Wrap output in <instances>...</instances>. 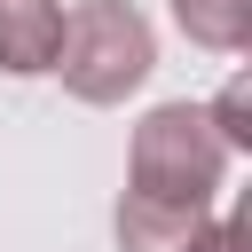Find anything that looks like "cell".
Returning <instances> with one entry per match:
<instances>
[{
	"label": "cell",
	"instance_id": "cell-1",
	"mask_svg": "<svg viewBox=\"0 0 252 252\" xmlns=\"http://www.w3.org/2000/svg\"><path fill=\"white\" fill-rule=\"evenodd\" d=\"M158 71V32L134 0H79L63 8V47H55V79L71 102L87 110H118L126 94H142Z\"/></svg>",
	"mask_w": 252,
	"mask_h": 252
},
{
	"label": "cell",
	"instance_id": "cell-2",
	"mask_svg": "<svg viewBox=\"0 0 252 252\" xmlns=\"http://www.w3.org/2000/svg\"><path fill=\"white\" fill-rule=\"evenodd\" d=\"M228 142L205 118V102H158L142 110L134 142H126V189L142 197H173V205H213L228 181Z\"/></svg>",
	"mask_w": 252,
	"mask_h": 252
},
{
	"label": "cell",
	"instance_id": "cell-3",
	"mask_svg": "<svg viewBox=\"0 0 252 252\" xmlns=\"http://www.w3.org/2000/svg\"><path fill=\"white\" fill-rule=\"evenodd\" d=\"M205 213H213V205H173V197L126 189L118 213H110V236H118V252H189L197 228H205Z\"/></svg>",
	"mask_w": 252,
	"mask_h": 252
},
{
	"label": "cell",
	"instance_id": "cell-4",
	"mask_svg": "<svg viewBox=\"0 0 252 252\" xmlns=\"http://www.w3.org/2000/svg\"><path fill=\"white\" fill-rule=\"evenodd\" d=\"M55 47H63V0H0V71L8 79L55 71Z\"/></svg>",
	"mask_w": 252,
	"mask_h": 252
},
{
	"label": "cell",
	"instance_id": "cell-5",
	"mask_svg": "<svg viewBox=\"0 0 252 252\" xmlns=\"http://www.w3.org/2000/svg\"><path fill=\"white\" fill-rule=\"evenodd\" d=\"M173 32L205 55H244L252 47V0H165Z\"/></svg>",
	"mask_w": 252,
	"mask_h": 252
},
{
	"label": "cell",
	"instance_id": "cell-6",
	"mask_svg": "<svg viewBox=\"0 0 252 252\" xmlns=\"http://www.w3.org/2000/svg\"><path fill=\"white\" fill-rule=\"evenodd\" d=\"M205 118L220 126V142H228L236 158L252 150V94H244V79H228V87H220V94L205 102Z\"/></svg>",
	"mask_w": 252,
	"mask_h": 252
},
{
	"label": "cell",
	"instance_id": "cell-7",
	"mask_svg": "<svg viewBox=\"0 0 252 252\" xmlns=\"http://www.w3.org/2000/svg\"><path fill=\"white\" fill-rule=\"evenodd\" d=\"M189 252H252V220L244 213H205V228H197Z\"/></svg>",
	"mask_w": 252,
	"mask_h": 252
}]
</instances>
